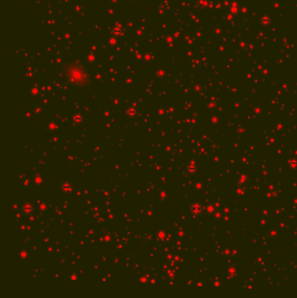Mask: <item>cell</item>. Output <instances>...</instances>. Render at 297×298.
<instances>
[{
	"label": "cell",
	"instance_id": "1",
	"mask_svg": "<svg viewBox=\"0 0 297 298\" xmlns=\"http://www.w3.org/2000/svg\"><path fill=\"white\" fill-rule=\"evenodd\" d=\"M260 24L262 26H265V27L269 26L270 24H272V18L269 15H267V14H264L260 18Z\"/></svg>",
	"mask_w": 297,
	"mask_h": 298
},
{
	"label": "cell",
	"instance_id": "2",
	"mask_svg": "<svg viewBox=\"0 0 297 298\" xmlns=\"http://www.w3.org/2000/svg\"><path fill=\"white\" fill-rule=\"evenodd\" d=\"M202 209H203V207H202L200 203H194V205H193V207H192L191 211L194 214H200L202 212Z\"/></svg>",
	"mask_w": 297,
	"mask_h": 298
}]
</instances>
